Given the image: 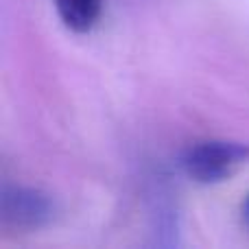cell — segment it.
<instances>
[{
	"instance_id": "obj_3",
	"label": "cell",
	"mask_w": 249,
	"mask_h": 249,
	"mask_svg": "<svg viewBox=\"0 0 249 249\" xmlns=\"http://www.w3.org/2000/svg\"><path fill=\"white\" fill-rule=\"evenodd\" d=\"M64 24L74 33H90L103 11V0H55Z\"/></svg>"
},
{
	"instance_id": "obj_1",
	"label": "cell",
	"mask_w": 249,
	"mask_h": 249,
	"mask_svg": "<svg viewBox=\"0 0 249 249\" xmlns=\"http://www.w3.org/2000/svg\"><path fill=\"white\" fill-rule=\"evenodd\" d=\"M179 164L197 184H219L249 164V144L234 140L195 142L184 151Z\"/></svg>"
},
{
	"instance_id": "obj_4",
	"label": "cell",
	"mask_w": 249,
	"mask_h": 249,
	"mask_svg": "<svg viewBox=\"0 0 249 249\" xmlns=\"http://www.w3.org/2000/svg\"><path fill=\"white\" fill-rule=\"evenodd\" d=\"M245 221H247V225H249V197H247V201H245Z\"/></svg>"
},
{
	"instance_id": "obj_2",
	"label": "cell",
	"mask_w": 249,
	"mask_h": 249,
	"mask_svg": "<svg viewBox=\"0 0 249 249\" xmlns=\"http://www.w3.org/2000/svg\"><path fill=\"white\" fill-rule=\"evenodd\" d=\"M55 203L48 195L24 186H4L2 221L18 230H37L53 219Z\"/></svg>"
}]
</instances>
